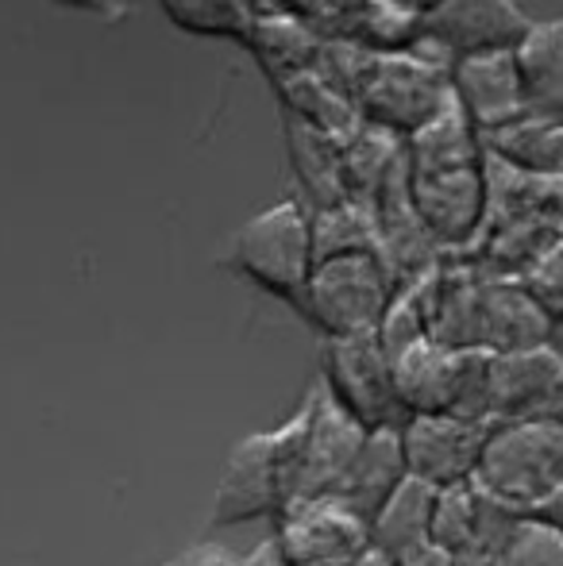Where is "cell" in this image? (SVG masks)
Listing matches in <instances>:
<instances>
[{
  "instance_id": "obj_4",
  "label": "cell",
  "mask_w": 563,
  "mask_h": 566,
  "mask_svg": "<svg viewBox=\"0 0 563 566\" xmlns=\"http://www.w3.org/2000/svg\"><path fill=\"white\" fill-rule=\"evenodd\" d=\"M228 262L263 293L298 305L316 266L313 212L298 201H279L256 212L228 243Z\"/></svg>"
},
{
  "instance_id": "obj_11",
  "label": "cell",
  "mask_w": 563,
  "mask_h": 566,
  "mask_svg": "<svg viewBox=\"0 0 563 566\" xmlns=\"http://www.w3.org/2000/svg\"><path fill=\"white\" fill-rule=\"evenodd\" d=\"M282 513V482L274 467L271 432H251L228 451L220 482L212 490V528H236V524L263 521Z\"/></svg>"
},
{
  "instance_id": "obj_17",
  "label": "cell",
  "mask_w": 563,
  "mask_h": 566,
  "mask_svg": "<svg viewBox=\"0 0 563 566\" xmlns=\"http://www.w3.org/2000/svg\"><path fill=\"white\" fill-rule=\"evenodd\" d=\"M279 93H282L285 116L301 119V124L321 132L324 139H332L336 147H347V143L359 135L363 116H359L355 97L347 90H340L336 82H329L316 66L279 82Z\"/></svg>"
},
{
  "instance_id": "obj_34",
  "label": "cell",
  "mask_w": 563,
  "mask_h": 566,
  "mask_svg": "<svg viewBox=\"0 0 563 566\" xmlns=\"http://www.w3.org/2000/svg\"><path fill=\"white\" fill-rule=\"evenodd\" d=\"M549 417H556V420H563V386H560V394H556V401H552V409H549Z\"/></svg>"
},
{
  "instance_id": "obj_2",
  "label": "cell",
  "mask_w": 563,
  "mask_h": 566,
  "mask_svg": "<svg viewBox=\"0 0 563 566\" xmlns=\"http://www.w3.org/2000/svg\"><path fill=\"white\" fill-rule=\"evenodd\" d=\"M398 285V274L383 259V251L336 254V259L316 262L293 308L324 339L371 336L383 324Z\"/></svg>"
},
{
  "instance_id": "obj_18",
  "label": "cell",
  "mask_w": 563,
  "mask_h": 566,
  "mask_svg": "<svg viewBox=\"0 0 563 566\" xmlns=\"http://www.w3.org/2000/svg\"><path fill=\"white\" fill-rule=\"evenodd\" d=\"M490 158L513 166L533 178L563 181V119L560 116H525L518 124L502 127V132L482 139Z\"/></svg>"
},
{
  "instance_id": "obj_12",
  "label": "cell",
  "mask_w": 563,
  "mask_h": 566,
  "mask_svg": "<svg viewBox=\"0 0 563 566\" xmlns=\"http://www.w3.org/2000/svg\"><path fill=\"white\" fill-rule=\"evenodd\" d=\"M533 23L518 0H444L425 20V39L456 62L463 54L518 51Z\"/></svg>"
},
{
  "instance_id": "obj_22",
  "label": "cell",
  "mask_w": 563,
  "mask_h": 566,
  "mask_svg": "<svg viewBox=\"0 0 563 566\" xmlns=\"http://www.w3.org/2000/svg\"><path fill=\"white\" fill-rule=\"evenodd\" d=\"M518 62L533 113L563 119V15L533 23L525 43L518 46Z\"/></svg>"
},
{
  "instance_id": "obj_29",
  "label": "cell",
  "mask_w": 563,
  "mask_h": 566,
  "mask_svg": "<svg viewBox=\"0 0 563 566\" xmlns=\"http://www.w3.org/2000/svg\"><path fill=\"white\" fill-rule=\"evenodd\" d=\"M248 8L256 15H274V12H293V0H248Z\"/></svg>"
},
{
  "instance_id": "obj_6",
  "label": "cell",
  "mask_w": 563,
  "mask_h": 566,
  "mask_svg": "<svg viewBox=\"0 0 563 566\" xmlns=\"http://www.w3.org/2000/svg\"><path fill=\"white\" fill-rule=\"evenodd\" d=\"M321 389L347 417L359 420L367 432L406 424V412L398 405V389H394V358L383 347L378 332H371V336L324 339Z\"/></svg>"
},
{
  "instance_id": "obj_14",
  "label": "cell",
  "mask_w": 563,
  "mask_h": 566,
  "mask_svg": "<svg viewBox=\"0 0 563 566\" xmlns=\"http://www.w3.org/2000/svg\"><path fill=\"white\" fill-rule=\"evenodd\" d=\"M363 440H367V428H363L355 417H347V412L321 389L313 424H309L305 459H301V478H298V493H293V501L332 497L336 485L344 482V474L352 470Z\"/></svg>"
},
{
  "instance_id": "obj_35",
  "label": "cell",
  "mask_w": 563,
  "mask_h": 566,
  "mask_svg": "<svg viewBox=\"0 0 563 566\" xmlns=\"http://www.w3.org/2000/svg\"><path fill=\"white\" fill-rule=\"evenodd\" d=\"M560 247H563V243H560Z\"/></svg>"
},
{
  "instance_id": "obj_31",
  "label": "cell",
  "mask_w": 563,
  "mask_h": 566,
  "mask_svg": "<svg viewBox=\"0 0 563 566\" xmlns=\"http://www.w3.org/2000/svg\"><path fill=\"white\" fill-rule=\"evenodd\" d=\"M355 566H398V563H394L390 555H383V552H378V547H371V552L363 555V559L355 563Z\"/></svg>"
},
{
  "instance_id": "obj_27",
  "label": "cell",
  "mask_w": 563,
  "mask_h": 566,
  "mask_svg": "<svg viewBox=\"0 0 563 566\" xmlns=\"http://www.w3.org/2000/svg\"><path fill=\"white\" fill-rule=\"evenodd\" d=\"M163 566H240V559H236L228 547H220V544H194V547H186L181 555H174L170 563H163Z\"/></svg>"
},
{
  "instance_id": "obj_28",
  "label": "cell",
  "mask_w": 563,
  "mask_h": 566,
  "mask_svg": "<svg viewBox=\"0 0 563 566\" xmlns=\"http://www.w3.org/2000/svg\"><path fill=\"white\" fill-rule=\"evenodd\" d=\"M240 566H290V563L282 559L279 544H274V536H271V539H263L259 547H251V552L240 559Z\"/></svg>"
},
{
  "instance_id": "obj_15",
  "label": "cell",
  "mask_w": 563,
  "mask_h": 566,
  "mask_svg": "<svg viewBox=\"0 0 563 566\" xmlns=\"http://www.w3.org/2000/svg\"><path fill=\"white\" fill-rule=\"evenodd\" d=\"M552 339V324L518 277H482L479 285V350L505 355V350L544 347Z\"/></svg>"
},
{
  "instance_id": "obj_26",
  "label": "cell",
  "mask_w": 563,
  "mask_h": 566,
  "mask_svg": "<svg viewBox=\"0 0 563 566\" xmlns=\"http://www.w3.org/2000/svg\"><path fill=\"white\" fill-rule=\"evenodd\" d=\"M525 285V293L533 297V305L549 316L552 328L563 324V247L549 251L544 259H536L525 274L518 277Z\"/></svg>"
},
{
  "instance_id": "obj_3",
  "label": "cell",
  "mask_w": 563,
  "mask_h": 566,
  "mask_svg": "<svg viewBox=\"0 0 563 566\" xmlns=\"http://www.w3.org/2000/svg\"><path fill=\"white\" fill-rule=\"evenodd\" d=\"M394 389L406 420L451 412V417L494 424L490 420V350H459L421 339L394 355Z\"/></svg>"
},
{
  "instance_id": "obj_30",
  "label": "cell",
  "mask_w": 563,
  "mask_h": 566,
  "mask_svg": "<svg viewBox=\"0 0 563 566\" xmlns=\"http://www.w3.org/2000/svg\"><path fill=\"white\" fill-rule=\"evenodd\" d=\"M394 4L406 8V12H414V15H421V20H428V15L444 4V0H394Z\"/></svg>"
},
{
  "instance_id": "obj_8",
  "label": "cell",
  "mask_w": 563,
  "mask_h": 566,
  "mask_svg": "<svg viewBox=\"0 0 563 566\" xmlns=\"http://www.w3.org/2000/svg\"><path fill=\"white\" fill-rule=\"evenodd\" d=\"M274 521V544L290 566H355L371 552V524L336 497L293 501Z\"/></svg>"
},
{
  "instance_id": "obj_19",
  "label": "cell",
  "mask_w": 563,
  "mask_h": 566,
  "mask_svg": "<svg viewBox=\"0 0 563 566\" xmlns=\"http://www.w3.org/2000/svg\"><path fill=\"white\" fill-rule=\"evenodd\" d=\"M432 509H436L432 485L406 478L394 490V497L375 513V521H371V547L390 555L394 563L421 552V547H428V532H432Z\"/></svg>"
},
{
  "instance_id": "obj_24",
  "label": "cell",
  "mask_w": 563,
  "mask_h": 566,
  "mask_svg": "<svg viewBox=\"0 0 563 566\" xmlns=\"http://www.w3.org/2000/svg\"><path fill=\"white\" fill-rule=\"evenodd\" d=\"M163 8L181 31H194V35L243 39L248 43V31L256 23L248 0H163Z\"/></svg>"
},
{
  "instance_id": "obj_13",
  "label": "cell",
  "mask_w": 563,
  "mask_h": 566,
  "mask_svg": "<svg viewBox=\"0 0 563 566\" xmlns=\"http://www.w3.org/2000/svg\"><path fill=\"white\" fill-rule=\"evenodd\" d=\"M563 386V358L544 343L529 350L490 355V420H529L549 417Z\"/></svg>"
},
{
  "instance_id": "obj_20",
  "label": "cell",
  "mask_w": 563,
  "mask_h": 566,
  "mask_svg": "<svg viewBox=\"0 0 563 566\" xmlns=\"http://www.w3.org/2000/svg\"><path fill=\"white\" fill-rule=\"evenodd\" d=\"M248 46L267 66V74L274 77V85H279L285 77L316 66L324 39L298 12H274V15H256V23L248 31Z\"/></svg>"
},
{
  "instance_id": "obj_1",
  "label": "cell",
  "mask_w": 563,
  "mask_h": 566,
  "mask_svg": "<svg viewBox=\"0 0 563 566\" xmlns=\"http://www.w3.org/2000/svg\"><path fill=\"white\" fill-rule=\"evenodd\" d=\"M471 482L513 513L536 516L563 490V420L529 417L494 424Z\"/></svg>"
},
{
  "instance_id": "obj_5",
  "label": "cell",
  "mask_w": 563,
  "mask_h": 566,
  "mask_svg": "<svg viewBox=\"0 0 563 566\" xmlns=\"http://www.w3.org/2000/svg\"><path fill=\"white\" fill-rule=\"evenodd\" d=\"M363 124L414 139L451 105V66L425 59L417 51L371 54L363 82L355 90Z\"/></svg>"
},
{
  "instance_id": "obj_7",
  "label": "cell",
  "mask_w": 563,
  "mask_h": 566,
  "mask_svg": "<svg viewBox=\"0 0 563 566\" xmlns=\"http://www.w3.org/2000/svg\"><path fill=\"white\" fill-rule=\"evenodd\" d=\"M409 197L436 247L475 243L487 224V158L463 166H409Z\"/></svg>"
},
{
  "instance_id": "obj_16",
  "label": "cell",
  "mask_w": 563,
  "mask_h": 566,
  "mask_svg": "<svg viewBox=\"0 0 563 566\" xmlns=\"http://www.w3.org/2000/svg\"><path fill=\"white\" fill-rule=\"evenodd\" d=\"M406 478L409 470H406V451H402V428H375V432H367L352 470L344 474V482L336 485L332 497L371 524L378 509L394 497V490Z\"/></svg>"
},
{
  "instance_id": "obj_32",
  "label": "cell",
  "mask_w": 563,
  "mask_h": 566,
  "mask_svg": "<svg viewBox=\"0 0 563 566\" xmlns=\"http://www.w3.org/2000/svg\"><path fill=\"white\" fill-rule=\"evenodd\" d=\"M62 4H74V8H105L113 0H62Z\"/></svg>"
},
{
  "instance_id": "obj_10",
  "label": "cell",
  "mask_w": 563,
  "mask_h": 566,
  "mask_svg": "<svg viewBox=\"0 0 563 566\" xmlns=\"http://www.w3.org/2000/svg\"><path fill=\"white\" fill-rule=\"evenodd\" d=\"M451 97H456V105L463 108V116L471 119L482 139L533 116L518 51H482L456 59V66H451Z\"/></svg>"
},
{
  "instance_id": "obj_33",
  "label": "cell",
  "mask_w": 563,
  "mask_h": 566,
  "mask_svg": "<svg viewBox=\"0 0 563 566\" xmlns=\"http://www.w3.org/2000/svg\"><path fill=\"white\" fill-rule=\"evenodd\" d=\"M549 347L556 350V355L563 358V324H560V328H552V339H549Z\"/></svg>"
},
{
  "instance_id": "obj_23",
  "label": "cell",
  "mask_w": 563,
  "mask_h": 566,
  "mask_svg": "<svg viewBox=\"0 0 563 566\" xmlns=\"http://www.w3.org/2000/svg\"><path fill=\"white\" fill-rule=\"evenodd\" d=\"M475 532H479V490H475V482L436 490L428 544L448 552L451 559L475 566Z\"/></svg>"
},
{
  "instance_id": "obj_21",
  "label": "cell",
  "mask_w": 563,
  "mask_h": 566,
  "mask_svg": "<svg viewBox=\"0 0 563 566\" xmlns=\"http://www.w3.org/2000/svg\"><path fill=\"white\" fill-rule=\"evenodd\" d=\"M285 132H290V158H293V174L305 186L309 205L313 212L336 209V205L352 201L344 186V147H336L332 139H324L321 132L305 127L301 119L285 116Z\"/></svg>"
},
{
  "instance_id": "obj_25",
  "label": "cell",
  "mask_w": 563,
  "mask_h": 566,
  "mask_svg": "<svg viewBox=\"0 0 563 566\" xmlns=\"http://www.w3.org/2000/svg\"><path fill=\"white\" fill-rule=\"evenodd\" d=\"M490 566H563V528L541 516H521Z\"/></svg>"
},
{
  "instance_id": "obj_9",
  "label": "cell",
  "mask_w": 563,
  "mask_h": 566,
  "mask_svg": "<svg viewBox=\"0 0 563 566\" xmlns=\"http://www.w3.org/2000/svg\"><path fill=\"white\" fill-rule=\"evenodd\" d=\"M490 428L494 424L451 417V412L409 417L402 424V451H406L409 478L432 485V490L471 482L475 470H479L482 448L490 440Z\"/></svg>"
}]
</instances>
